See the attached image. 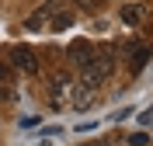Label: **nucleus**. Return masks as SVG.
Instances as JSON below:
<instances>
[{
    "instance_id": "1",
    "label": "nucleus",
    "mask_w": 153,
    "mask_h": 146,
    "mask_svg": "<svg viewBox=\"0 0 153 146\" xmlns=\"http://www.w3.org/2000/svg\"><path fill=\"white\" fill-rule=\"evenodd\" d=\"M111 66H115V63H111V52H108V49L101 52V56L94 52V59L84 66V87H91V90H94L97 84H105V80L111 77Z\"/></svg>"
},
{
    "instance_id": "2",
    "label": "nucleus",
    "mask_w": 153,
    "mask_h": 146,
    "mask_svg": "<svg viewBox=\"0 0 153 146\" xmlns=\"http://www.w3.org/2000/svg\"><path fill=\"white\" fill-rule=\"evenodd\" d=\"M10 63H14L21 73H38V59H35V52H31L28 45H14V52H10Z\"/></svg>"
},
{
    "instance_id": "3",
    "label": "nucleus",
    "mask_w": 153,
    "mask_h": 146,
    "mask_svg": "<svg viewBox=\"0 0 153 146\" xmlns=\"http://www.w3.org/2000/svg\"><path fill=\"white\" fill-rule=\"evenodd\" d=\"M70 59H73L76 66L84 70L87 63H91V59H94V45H91V42H84V39H76L73 45H70Z\"/></svg>"
},
{
    "instance_id": "4",
    "label": "nucleus",
    "mask_w": 153,
    "mask_h": 146,
    "mask_svg": "<svg viewBox=\"0 0 153 146\" xmlns=\"http://www.w3.org/2000/svg\"><path fill=\"white\" fill-rule=\"evenodd\" d=\"M70 87H73V77H70V73H56V77H52V101L63 104L66 94H70Z\"/></svg>"
},
{
    "instance_id": "5",
    "label": "nucleus",
    "mask_w": 153,
    "mask_h": 146,
    "mask_svg": "<svg viewBox=\"0 0 153 146\" xmlns=\"http://www.w3.org/2000/svg\"><path fill=\"white\" fill-rule=\"evenodd\" d=\"M59 7H63L59 0H49L45 7H38L35 14H31V21H28V28H31V31H35V28H42V21H45V18H52V14H56Z\"/></svg>"
},
{
    "instance_id": "6",
    "label": "nucleus",
    "mask_w": 153,
    "mask_h": 146,
    "mask_svg": "<svg viewBox=\"0 0 153 146\" xmlns=\"http://www.w3.org/2000/svg\"><path fill=\"white\" fill-rule=\"evenodd\" d=\"M66 101H73V108H91V87H70V94H66Z\"/></svg>"
},
{
    "instance_id": "7",
    "label": "nucleus",
    "mask_w": 153,
    "mask_h": 146,
    "mask_svg": "<svg viewBox=\"0 0 153 146\" xmlns=\"http://www.w3.org/2000/svg\"><path fill=\"white\" fill-rule=\"evenodd\" d=\"M118 18H122L125 24H139V21H143V7H136V4H125Z\"/></svg>"
},
{
    "instance_id": "8",
    "label": "nucleus",
    "mask_w": 153,
    "mask_h": 146,
    "mask_svg": "<svg viewBox=\"0 0 153 146\" xmlns=\"http://www.w3.org/2000/svg\"><path fill=\"white\" fill-rule=\"evenodd\" d=\"M70 21H73V10L59 7V10H56V21H52V28H56V31H63V28H70Z\"/></svg>"
},
{
    "instance_id": "9",
    "label": "nucleus",
    "mask_w": 153,
    "mask_h": 146,
    "mask_svg": "<svg viewBox=\"0 0 153 146\" xmlns=\"http://www.w3.org/2000/svg\"><path fill=\"white\" fill-rule=\"evenodd\" d=\"M146 56H150V49H146L143 42H136V56H132V70H143V63H146Z\"/></svg>"
},
{
    "instance_id": "10",
    "label": "nucleus",
    "mask_w": 153,
    "mask_h": 146,
    "mask_svg": "<svg viewBox=\"0 0 153 146\" xmlns=\"http://www.w3.org/2000/svg\"><path fill=\"white\" fill-rule=\"evenodd\" d=\"M129 143H132V146H146L150 136H146V132H136V136H129Z\"/></svg>"
},
{
    "instance_id": "11",
    "label": "nucleus",
    "mask_w": 153,
    "mask_h": 146,
    "mask_svg": "<svg viewBox=\"0 0 153 146\" xmlns=\"http://www.w3.org/2000/svg\"><path fill=\"white\" fill-rule=\"evenodd\" d=\"M76 4H80V7H87V10H94V7H101V4H105V0H76Z\"/></svg>"
},
{
    "instance_id": "12",
    "label": "nucleus",
    "mask_w": 153,
    "mask_h": 146,
    "mask_svg": "<svg viewBox=\"0 0 153 146\" xmlns=\"http://www.w3.org/2000/svg\"><path fill=\"white\" fill-rule=\"evenodd\" d=\"M4 77H7V73H4V66H0V80H4Z\"/></svg>"
},
{
    "instance_id": "13",
    "label": "nucleus",
    "mask_w": 153,
    "mask_h": 146,
    "mask_svg": "<svg viewBox=\"0 0 153 146\" xmlns=\"http://www.w3.org/2000/svg\"><path fill=\"white\" fill-rule=\"evenodd\" d=\"M94 146H105V143H94Z\"/></svg>"
}]
</instances>
